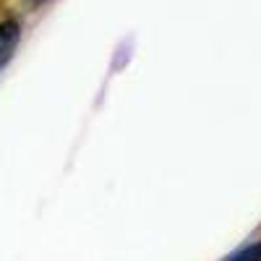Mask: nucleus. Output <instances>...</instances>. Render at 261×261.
I'll return each mask as SVG.
<instances>
[{
	"label": "nucleus",
	"mask_w": 261,
	"mask_h": 261,
	"mask_svg": "<svg viewBox=\"0 0 261 261\" xmlns=\"http://www.w3.org/2000/svg\"><path fill=\"white\" fill-rule=\"evenodd\" d=\"M230 261H261V243H256L251 248H243L241 253H235Z\"/></svg>",
	"instance_id": "nucleus-2"
},
{
	"label": "nucleus",
	"mask_w": 261,
	"mask_h": 261,
	"mask_svg": "<svg viewBox=\"0 0 261 261\" xmlns=\"http://www.w3.org/2000/svg\"><path fill=\"white\" fill-rule=\"evenodd\" d=\"M29 3H42V0H29Z\"/></svg>",
	"instance_id": "nucleus-3"
},
{
	"label": "nucleus",
	"mask_w": 261,
	"mask_h": 261,
	"mask_svg": "<svg viewBox=\"0 0 261 261\" xmlns=\"http://www.w3.org/2000/svg\"><path fill=\"white\" fill-rule=\"evenodd\" d=\"M18 24L16 21H6V24H0V65H3L11 53L16 50V42H18Z\"/></svg>",
	"instance_id": "nucleus-1"
}]
</instances>
